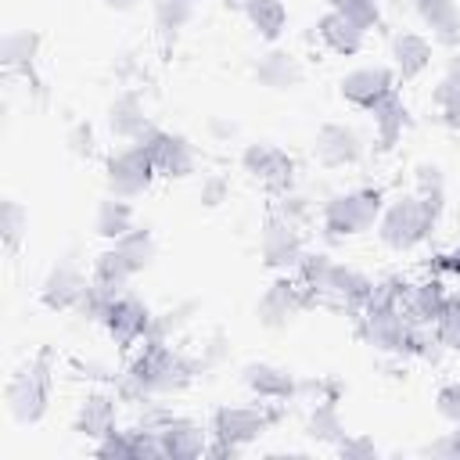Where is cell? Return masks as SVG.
<instances>
[{"label":"cell","instance_id":"47","mask_svg":"<svg viewBox=\"0 0 460 460\" xmlns=\"http://www.w3.org/2000/svg\"><path fill=\"white\" fill-rule=\"evenodd\" d=\"M104 4H108V7H115V11H126V7H133L137 0H104Z\"/></svg>","mask_w":460,"mask_h":460},{"label":"cell","instance_id":"7","mask_svg":"<svg viewBox=\"0 0 460 460\" xmlns=\"http://www.w3.org/2000/svg\"><path fill=\"white\" fill-rule=\"evenodd\" d=\"M410 327L413 323L402 316L399 305H381V309L367 305V309H359V338L377 352H406Z\"/></svg>","mask_w":460,"mask_h":460},{"label":"cell","instance_id":"12","mask_svg":"<svg viewBox=\"0 0 460 460\" xmlns=\"http://www.w3.org/2000/svg\"><path fill=\"white\" fill-rule=\"evenodd\" d=\"M101 323L108 327V334H111L119 345H137V341H144V334H147L151 313H147V305H144L137 295L122 291V295L111 298V305H108V313H104Z\"/></svg>","mask_w":460,"mask_h":460},{"label":"cell","instance_id":"9","mask_svg":"<svg viewBox=\"0 0 460 460\" xmlns=\"http://www.w3.org/2000/svg\"><path fill=\"white\" fill-rule=\"evenodd\" d=\"M313 302V295L302 288V284H295V280H288V277H280V280H273L266 291H262V298H259V323L262 327H270V331H280V327H288L305 305Z\"/></svg>","mask_w":460,"mask_h":460},{"label":"cell","instance_id":"34","mask_svg":"<svg viewBox=\"0 0 460 460\" xmlns=\"http://www.w3.org/2000/svg\"><path fill=\"white\" fill-rule=\"evenodd\" d=\"M190 313H194V302L172 305V309H165V313H155V316H151V323H147L144 341H169V338H172V334L190 320Z\"/></svg>","mask_w":460,"mask_h":460},{"label":"cell","instance_id":"3","mask_svg":"<svg viewBox=\"0 0 460 460\" xmlns=\"http://www.w3.org/2000/svg\"><path fill=\"white\" fill-rule=\"evenodd\" d=\"M435 223H438V219L424 208V201H420L417 194H399L388 208H381L377 234H381V241H385L392 252H410V248H417V244L431 234Z\"/></svg>","mask_w":460,"mask_h":460},{"label":"cell","instance_id":"1","mask_svg":"<svg viewBox=\"0 0 460 460\" xmlns=\"http://www.w3.org/2000/svg\"><path fill=\"white\" fill-rule=\"evenodd\" d=\"M129 374L147 388V395H172L194 381L198 363L172 352L169 341H144V352L129 363Z\"/></svg>","mask_w":460,"mask_h":460},{"label":"cell","instance_id":"46","mask_svg":"<svg viewBox=\"0 0 460 460\" xmlns=\"http://www.w3.org/2000/svg\"><path fill=\"white\" fill-rule=\"evenodd\" d=\"M431 453H446V456H460V424H456V431H453V435H446L442 442H435V446H431Z\"/></svg>","mask_w":460,"mask_h":460},{"label":"cell","instance_id":"35","mask_svg":"<svg viewBox=\"0 0 460 460\" xmlns=\"http://www.w3.org/2000/svg\"><path fill=\"white\" fill-rule=\"evenodd\" d=\"M25 226H29V216H25V208H22L14 198H4V201H0V234H4V244H7V252H18Z\"/></svg>","mask_w":460,"mask_h":460},{"label":"cell","instance_id":"21","mask_svg":"<svg viewBox=\"0 0 460 460\" xmlns=\"http://www.w3.org/2000/svg\"><path fill=\"white\" fill-rule=\"evenodd\" d=\"M241 374H244V385L266 402H288L298 392V381L284 367H273V363H248Z\"/></svg>","mask_w":460,"mask_h":460},{"label":"cell","instance_id":"20","mask_svg":"<svg viewBox=\"0 0 460 460\" xmlns=\"http://www.w3.org/2000/svg\"><path fill=\"white\" fill-rule=\"evenodd\" d=\"M431 58H435V50H431V40L428 36H420L413 29L395 32V40H392V61H395V72L402 79H417L420 72H428L431 68Z\"/></svg>","mask_w":460,"mask_h":460},{"label":"cell","instance_id":"26","mask_svg":"<svg viewBox=\"0 0 460 460\" xmlns=\"http://www.w3.org/2000/svg\"><path fill=\"white\" fill-rule=\"evenodd\" d=\"M370 115H374V133H377V144H381V147H392V144L402 137L406 119H410V111H406L399 90H392L388 97H381V101L370 108Z\"/></svg>","mask_w":460,"mask_h":460},{"label":"cell","instance_id":"19","mask_svg":"<svg viewBox=\"0 0 460 460\" xmlns=\"http://www.w3.org/2000/svg\"><path fill=\"white\" fill-rule=\"evenodd\" d=\"M158 442H162V453L172 460H194V456H205V449H208L205 428L187 417H169L158 428Z\"/></svg>","mask_w":460,"mask_h":460},{"label":"cell","instance_id":"41","mask_svg":"<svg viewBox=\"0 0 460 460\" xmlns=\"http://www.w3.org/2000/svg\"><path fill=\"white\" fill-rule=\"evenodd\" d=\"M435 410H438V417L460 424V381H449V385L438 388V395H435Z\"/></svg>","mask_w":460,"mask_h":460},{"label":"cell","instance_id":"14","mask_svg":"<svg viewBox=\"0 0 460 460\" xmlns=\"http://www.w3.org/2000/svg\"><path fill=\"white\" fill-rule=\"evenodd\" d=\"M313 151L316 158L327 165V169H345V165H356L359 155H363V140L352 126L345 122H327L316 129V140H313Z\"/></svg>","mask_w":460,"mask_h":460},{"label":"cell","instance_id":"39","mask_svg":"<svg viewBox=\"0 0 460 460\" xmlns=\"http://www.w3.org/2000/svg\"><path fill=\"white\" fill-rule=\"evenodd\" d=\"M97 456H137V428L133 431H111L97 442Z\"/></svg>","mask_w":460,"mask_h":460},{"label":"cell","instance_id":"42","mask_svg":"<svg viewBox=\"0 0 460 460\" xmlns=\"http://www.w3.org/2000/svg\"><path fill=\"white\" fill-rule=\"evenodd\" d=\"M226 194H230V183H226V176H219V172L205 176L201 187H198V198H201V205H208V208H216L219 201H226Z\"/></svg>","mask_w":460,"mask_h":460},{"label":"cell","instance_id":"49","mask_svg":"<svg viewBox=\"0 0 460 460\" xmlns=\"http://www.w3.org/2000/svg\"><path fill=\"white\" fill-rule=\"evenodd\" d=\"M190 4H194V0H190Z\"/></svg>","mask_w":460,"mask_h":460},{"label":"cell","instance_id":"40","mask_svg":"<svg viewBox=\"0 0 460 460\" xmlns=\"http://www.w3.org/2000/svg\"><path fill=\"white\" fill-rule=\"evenodd\" d=\"M460 93V50H453L449 54V61H446V72H442V79H438V86H435V104L438 101H446V97H456Z\"/></svg>","mask_w":460,"mask_h":460},{"label":"cell","instance_id":"13","mask_svg":"<svg viewBox=\"0 0 460 460\" xmlns=\"http://www.w3.org/2000/svg\"><path fill=\"white\" fill-rule=\"evenodd\" d=\"M341 97L356 108H374L381 97H388L395 90V72L385 68V65H363V68H352L349 75H341Z\"/></svg>","mask_w":460,"mask_h":460},{"label":"cell","instance_id":"5","mask_svg":"<svg viewBox=\"0 0 460 460\" xmlns=\"http://www.w3.org/2000/svg\"><path fill=\"white\" fill-rule=\"evenodd\" d=\"M280 420V410H270L266 402H252V406H219L212 413V438L244 449L248 442H255L262 431H270Z\"/></svg>","mask_w":460,"mask_h":460},{"label":"cell","instance_id":"32","mask_svg":"<svg viewBox=\"0 0 460 460\" xmlns=\"http://www.w3.org/2000/svg\"><path fill=\"white\" fill-rule=\"evenodd\" d=\"M309 435H313L316 442H327V446H338V442L349 435L345 424H341V417H338L334 399H320V402H316V410H313V417H309Z\"/></svg>","mask_w":460,"mask_h":460},{"label":"cell","instance_id":"43","mask_svg":"<svg viewBox=\"0 0 460 460\" xmlns=\"http://www.w3.org/2000/svg\"><path fill=\"white\" fill-rule=\"evenodd\" d=\"M338 453L341 456H377V446L370 442V438H352V435H345L341 442H338Z\"/></svg>","mask_w":460,"mask_h":460},{"label":"cell","instance_id":"37","mask_svg":"<svg viewBox=\"0 0 460 460\" xmlns=\"http://www.w3.org/2000/svg\"><path fill=\"white\" fill-rule=\"evenodd\" d=\"M327 4H331V11L345 14L349 22H356L363 32H370V29L381 25V7H377V0H327Z\"/></svg>","mask_w":460,"mask_h":460},{"label":"cell","instance_id":"29","mask_svg":"<svg viewBox=\"0 0 460 460\" xmlns=\"http://www.w3.org/2000/svg\"><path fill=\"white\" fill-rule=\"evenodd\" d=\"M93 226H97V234L108 237V241H115V237H122L126 230H133V205H129V198H119V194L104 198V201L97 205Z\"/></svg>","mask_w":460,"mask_h":460},{"label":"cell","instance_id":"22","mask_svg":"<svg viewBox=\"0 0 460 460\" xmlns=\"http://www.w3.org/2000/svg\"><path fill=\"white\" fill-rule=\"evenodd\" d=\"M420 22L431 29V40L456 50L460 47V11L453 0H413Z\"/></svg>","mask_w":460,"mask_h":460},{"label":"cell","instance_id":"45","mask_svg":"<svg viewBox=\"0 0 460 460\" xmlns=\"http://www.w3.org/2000/svg\"><path fill=\"white\" fill-rule=\"evenodd\" d=\"M438 111H442V122H446L449 129H456V133H460V93H456V97L438 101Z\"/></svg>","mask_w":460,"mask_h":460},{"label":"cell","instance_id":"28","mask_svg":"<svg viewBox=\"0 0 460 460\" xmlns=\"http://www.w3.org/2000/svg\"><path fill=\"white\" fill-rule=\"evenodd\" d=\"M111 248L119 252V259L129 266V273H133V277H137V273H144V270L151 266V259H155V237H151L144 226L126 230L122 237H115V241H111Z\"/></svg>","mask_w":460,"mask_h":460},{"label":"cell","instance_id":"18","mask_svg":"<svg viewBox=\"0 0 460 460\" xmlns=\"http://www.w3.org/2000/svg\"><path fill=\"white\" fill-rule=\"evenodd\" d=\"M446 302H449V291L442 288L438 277H431L424 284H406V291L399 298V309L410 323H435L442 316Z\"/></svg>","mask_w":460,"mask_h":460},{"label":"cell","instance_id":"44","mask_svg":"<svg viewBox=\"0 0 460 460\" xmlns=\"http://www.w3.org/2000/svg\"><path fill=\"white\" fill-rule=\"evenodd\" d=\"M68 144H72L75 155H90V151H93V133H90V126L79 122V126L68 133Z\"/></svg>","mask_w":460,"mask_h":460},{"label":"cell","instance_id":"16","mask_svg":"<svg viewBox=\"0 0 460 460\" xmlns=\"http://www.w3.org/2000/svg\"><path fill=\"white\" fill-rule=\"evenodd\" d=\"M370 291H374V280H370V277H363V273L352 270V266L334 262L331 273H327V284H323V291H320L316 298H327V302H334V305H345V309H356V313H359V309L370 302Z\"/></svg>","mask_w":460,"mask_h":460},{"label":"cell","instance_id":"48","mask_svg":"<svg viewBox=\"0 0 460 460\" xmlns=\"http://www.w3.org/2000/svg\"><path fill=\"white\" fill-rule=\"evenodd\" d=\"M244 4L248 0H223V7H230V11H244Z\"/></svg>","mask_w":460,"mask_h":460},{"label":"cell","instance_id":"8","mask_svg":"<svg viewBox=\"0 0 460 460\" xmlns=\"http://www.w3.org/2000/svg\"><path fill=\"white\" fill-rule=\"evenodd\" d=\"M104 172H108V190H111V194H119V198H137V194H144V190L151 187L155 165H151V158H147L137 144H129V147H122V151H115V155L108 158Z\"/></svg>","mask_w":460,"mask_h":460},{"label":"cell","instance_id":"25","mask_svg":"<svg viewBox=\"0 0 460 460\" xmlns=\"http://www.w3.org/2000/svg\"><path fill=\"white\" fill-rule=\"evenodd\" d=\"M255 79L262 83V86H270V90H291V86H298V79H302V68H298V61L288 54V50H266L259 61H255Z\"/></svg>","mask_w":460,"mask_h":460},{"label":"cell","instance_id":"15","mask_svg":"<svg viewBox=\"0 0 460 460\" xmlns=\"http://www.w3.org/2000/svg\"><path fill=\"white\" fill-rule=\"evenodd\" d=\"M86 288H90V280L79 273V266L72 259H61L50 266V273L40 288V298L47 309H75L79 298L86 295Z\"/></svg>","mask_w":460,"mask_h":460},{"label":"cell","instance_id":"30","mask_svg":"<svg viewBox=\"0 0 460 460\" xmlns=\"http://www.w3.org/2000/svg\"><path fill=\"white\" fill-rule=\"evenodd\" d=\"M244 14H248V22L255 25V32L262 40H277L284 32V25H288L284 0H248L244 4Z\"/></svg>","mask_w":460,"mask_h":460},{"label":"cell","instance_id":"27","mask_svg":"<svg viewBox=\"0 0 460 460\" xmlns=\"http://www.w3.org/2000/svg\"><path fill=\"white\" fill-rule=\"evenodd\" d=\"M108 126H111L115 137L133 140V137L147 126V115H144L140 97H137V93H119V97L111 101V108H108Z\"/></svg>","mask_w":460,"mask_h":460},{"label":"cell","instance_id":"24","mask_svg":"<svg viewBox=\"0 0 460 460\" xmlns=\"http://www.w3.org/2000/svg\"><path fill=\"white\" fill-rule=\"evenodd\" d=\"M316 32H320V40H323L334 54H341V58L359 54V50H363V43H367V32H363L356 22H349L345 14H338V11H327V14L320 18Z\"/></svg>","mask_w":460,"mask_h":460},{"label":"cell","instance_id":"4","mask_svg":"<svg viewBox=\"0 0 460 460\" xmlns=\"http://www.w3.org/2000/svg\"><path fill=\"white\" fill-rule=\"evenodd\" d=\"M377 219H381V190H370V187H359V190H349V194H334L323 205V230L331 237L367 234Z\"/></svg>","mask_w":460,"mask_h":460},{"label":"cell","instance_id":"38","mask_svg":"<svg viewBox=\"0 0 460 460\" xmlns=\"http://www.w3.org/2000/svg\"><path fill=\"white\" fill-rule=\"evenodd\" d=\"M435 331H438L446 349H460V295H449L442 316L435 320Z\"/></svg>","mask_w":460,"mask_h":460},{"label":"cell","instance_id":"11","mask_svg":"<svg viewBox=\"0 0 460 460\" xmlns=\"http://www.w3.org/2000/svg\"><path fill=\"white\" fill-rule=\"evenodd\" d=\"M302 234H298V223L284 219V216H270L266 226H262V262L270 270H291L302 262Z\"/></svg>","mask_w":460,"mask_h":460},{"label":"cell","instance_id":"17","mask_svg":"<svg viewBox=\"0 0 460 460\" xmlns=\"http://www.w3.org/2000/svg\"><path fill=\"white\" fill-rule=\"evenodd\" d=\"M36 54H40V32L36 29H11L0 43V61L7 72H18L22 79L32 83V90H40V72H36Z\"/></svg>","mask_w":460,"mask_h":460},{"label":"cell","instance_id":"31","mask_svg":"<svg viewBox=\"0 0 460 460\" xmlns=\"http://www.w3.org/2000/svg\"><path fill=\"white\" fill-rule=\"evenodd\" d=\"M129 266L119 259V252L115 248H108V252H101L97 255V262H93V277H90V284H97L101 291H108V295H122L126 291V284H129Z\"/></svg>","mask_w":460,"mask_h":460},{"label":"cell","instance_id":"10","mask_svg":"<svg viewBox=\"0 0 460 460\" xmlns=\"http://www.w3.org/2000/svg\"><path fill=\"white\" fill-rule=\"evenodd\" d=\"M244 172H252L270 194H284L291 190V176H295V162L277 147V144H248L241 155Z\"/></svg>","mask_w":460,"mask_h":460},{"label":"cell","instance_id":"2","mask_svg":"<svg viewBox=\"0 0 460 460\" xmlns=\"http://www.w3.org/2000/svg\"><path fill=\"white\" fill-rule=\"evenodd\" d=\"M50 385H54V377H50V349H40V352L7 381L4 399H7L11 417H14L18 424H36V420H43L47 402H50Z\"/></svg>","mask_w":460,"mask_h":460},{"label":"cell","instance_id":"33","mask_svg":"<svg viewBox=\"0 0 460 460\" xmlns=\"http://www.w3.org/2000/svg\"><path fill=\"white\" fill-rule=\"evenodd\" d=\"M420 201H424V208L438 219L442 216V205H446V176H442V169L438 165H417V190H413Z\"/></svg>","mask_w":460,"mask_h":460},{"label":"cell","instance_id":"23","mask_svg":"<svg viewBox=\"0 0 460 460\" xmlns=\"http://www.w3.org/2000/svg\"><path fill=\"white\" fill-rule=\"evenodd\" d=\"M115 399L119 395H108V392H90L75 413V431H83L86 438H104L115 431Z\"/></svg>","mask_w":460,"mask_h":460},{"label":"cell","instance_id":"36","mask_svg":"<svg viewBox=\"0 0 460 460\" xmlns=\"http://www.w3.org/2000/svg\"><path fill=\"white\" fill-rule=\"evenodd\" d=\"M190 0H155V22L165 32V40H176V32L190 22Z\"/></svg>","mask_w":460,"mask_h":460},{"label":"cell","instance_id":"6","mask_svg":"<svg viewBox=\"0 0 460 460\" xmlns=\"http://www.w3.org/2000/svg\"><path fill=\"white\" fill-rule=\"evenodd\" d=\"M129 144H137L151 158L155 172H162V176H187L194 169V147L183 133H165L147 122Z\"/></svg>","mask_w":460,"mask_h":460}]
</instances>
